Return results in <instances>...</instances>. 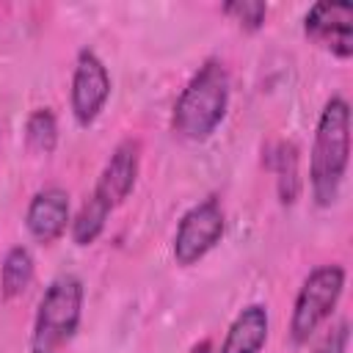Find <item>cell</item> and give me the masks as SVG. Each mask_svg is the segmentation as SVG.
<instances>
[{
	"mask_svg": "<svg viewBox=\"0 0 353 353\" xmlns=\"http://www.w3.org/2000/svg\"><path fill=\"white\" fill-rule=\"evenodd\" d=\"M350 163V105L345 97H331L314 127L309 154V188L317 207H331L339 199Z\"/></svg>",
	"mask_w": 353,
	"mask_h": 353,
	"instance_id": "cell-1",
	"label": "cell"
},
{
	"mask_svg": "<svg viewBox=\"0 0 353 353\" xmlns=\"http://www.w3.org/2000/svg\"><path fill=\"white\" fill-rule=\"evenodd\" d=\"M229 94H232V80H229L223 61L218 58L204 61L193 72V77L185 83L182 94L174 102L171 130L179 138L193 141V143L207 141L226 119Z\"/></svg>",
	"mask_w": 353,
	"mask_h": 353,
	"instance_id": "cell-2",
	"label": "cell"
},
{
	"mask_svg": "<svg viewBox=\"0 0 353 353\" xmlns=\"http://www.w3.org/2000/svg\"><path fill=\"white\" fill-rule=\"evenodd\" d=\"M83 301H85V287L77 276L72 273L55 276L44 290L33 317L30 353H61L80 328Z\"/></svg>",
	"mask_w": 353,
	"mask_h": 353,
	"instance_id": "cell-3",
	"label": "cell"
},
{
	"mask_svg": "<svg viewBox=\"0 0 353 353\" xmlns=\"http://www.w3.org/2000/svg\"><path fill=\"white\" fill-rule=\"evenodd\" d=\"M345 281H347V273L336 262L320 265L303 279L292 303V317H290V339L295 345H306L312 334L331 317V312L336 309L345 292Z\"/></svg>",
	"mask_w": 353,
	"mask_h": 353,
	"instance_id": "cell-4",
	"label": "cell"
},
{
	"mask_svg": "<svg viewBox=\"0 0 353 353\" xmlns=\"http://www.w3.org/2000/svg\"><path fill=\"white\" fill-rule=\"evenodd\" d=\"M223 229H226V218H223V210H221V201L215 196H207L204 201L193 204L176 223V232H174V259L176 265L188 268V265H196L199 259H204L223 237Z\"/></svg>",
	"mask_w": 353,
	"mask_h": 353,
	"instance_id": "cell-5",
	"label": "cell"
},
{
	"mask_svg": "<svg viewBox=\"0 0 353 353\" xmlns=\"http://www.w3.org/2000/svg\"><path fill=\"white\" fill-rule=\"evenodd\" d=\"M110 99V72L94 50H80L72 72L69 105L80 127H91Z\"/></svg>",
	"mask_w": 353,
	"mask_h": 353,
	"instance_id": "cell-6",
	"label": "cell"
},
{
	"mask_svg": "<svg viewBox=\"0 0 353 353\" xmlns=\"http://www.w3.org/2000/svg\"><path fill=\"white\" fill-rule=\"evenodd\" d=\"M303 33L331 50V55L347 61L353 55V6L350 3H314L303 17Z\"/></svg>",
	"mask_w": 353,
	"mask_h": 353,
	"instance_id": "cell-7",
	"label": "cell"
},
{
	"mask_svg": "<svg viewBox=\"0 0 353 353\" xmlns=\"http://www.w3.org/2000/svg\"><path fill=\"white\" fill-rule=\"evenodd\" d=\"M72 221V201H69V190L58 188V185H47L41 190L33 193V199L28 201L25 210V229L28 234L41 243L50 245L55 243L66 226Z\"/></svg>",
	"mask_w": 353,
	"mask_h": 353,
	"instance_id": "cell-8",
	"label": "cell"
},
{
	"mask_svg": "<svg viewBox=\"0 0 353 353\" xmlns=\"http://www.w3.org/2000/svg\"><path fill=\"white\" fill-rule=\"evenodd\" d=\"M138 168H141V143L132 138H124L110 152L91 193L97 199H102L110 210H116L132 193V188L138 182Z\"/></svg>",
	"mask_w": 353,
	"mask_h": 353,
	"instance_id": "cell-9",
	"label": "cell"
},
{
	"mask_svg": "<svg viewBox=\"0 0 353 353\" xmlns=\"http://www.w3.org/2000/svg\"><path fill=\"white\" fill-rule=\"evenodd\" d=\"M268 334H270L268 309L262 303H248L232 320V325L221 342V353H262Z\"/></svg>",
	"mask_w": 353,
	"mask_h": 353,
	"instance_id": "cell-10",
	"label": "cell"
},
{
	"mask_svg": "<svg viewBox=\"0 0 353 353\" xmlns=\"http://www.w3.org/2000/svg\"><path fill=\"white\" fill-rule=\"evenodd\" d=\"M33 273H36L33 254L25 245H11L6 251V259H3V268H0V292H3V298L6 301L19 298L30 287Z\"/></svg>",
	"mask_w": 353,
	"mask_h": 353,
	"instance_id": "cell-11",
	"label": "cell"
},
{
	"mask_svg": "<svg viewBox=\"0 0 353 353\" xmlns=\"http://www.w3.org/2000/svg\"><path fill=\"white\" fill-rule=\"evenodd\" d=\"M110 207L97 199L94 193L83 201V207L74 212V218L69 221V234H72V243L74 245H91L97 243V237L105 232V223L110 218Z\"/></svg>",
	"mask_w": 353,
	"mask_h": 353,
	"instance_id": "cell-12",
	"label": "cell"
},
{
	"mask_svg": "<svg viewBox=\"0 0 353 353\" xmlns=\"http://www.w3.org/2000/svg\"><path fill=\"white\" fill-rule=\"evenodd\" d=\"M268 163H270V168L276 174L281 204H292L298 199V190H301V179H298V149H295V143L279 141L273 146Z\"/></svg>",
	"mask_w": 353,
	"mask_h": 353,
	"instance_id": "cell-13",
	"label": "cell"
},
{
	"mask_svg": "<svg viewBox=\"0 0 353 353\" xmlns=\"http://www.w3.org/2000/svg\"><path fill=\"white\" fill-rule=\"evenodd\" d=\"M25 141L33 152L50 154L58 146V119L50 108H36L25 119Z\"/></svg>",
	"mask_w": 353,
	"mask_h": 353,
	"instance_id": "cell-14",
	"label": "cell"
},
{
	"mask_svg": "<svg viewBox=\"0 0 353 353\" xmlns=\"http://www.w3.org/2000/svg\"><path fill=\"white\" fill-rule=\"evenodd\" d=\"M223 14L232 17L243 30L254 33L265 25L268 3H262V0H232V3H223Z\"/></svg>",
	"mask_w": 353,
	"mask_h": 353,
	"instance_id": "cell-15",
	"label": "cell"
},
{
	"mask_svg": "<svg viewBox=\"0 0 353 353\" xmlns=\"http://www.w3.org/2000/svg\"><path fill=\"white\" fill-rule=\"evenodd\" d=\"M347 345H350V323L347 320H339L320 342L312 353H347Z\"/></svg>",
	"mask_w": 353,
	"mask_h": 353,
	"instance_id": "cell-16",
	"label": "cell"
},
{
	"mask_svg": "<svg viewBox=\"0 0 353 353\" xmlns=\"http://www.w3.org/2000/svg\"><path fill=\"white\" fill-rule=\"evenodd\" d=\"M190 353H212V342H210V339H201L199 345L190 347Z\"/></svg>",
	"mask_w": 353,
	"mask_h": 353,
	"instance_id": "cell-17",
	"label": "cell"
}]
</instances>
